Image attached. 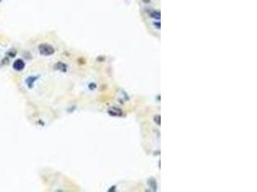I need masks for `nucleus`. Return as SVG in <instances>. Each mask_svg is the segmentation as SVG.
Segmentation results:
<instances>
[{
  "mask_svg": "<svg viewBox=\"0 0 257 192\" xmlns=\"http://www.w3.org/2000/svg\"><path fill=\"white\" fill-rule=\"evenodd\" d=\"M39 51L42 56H51L55 53V49L51 45L42 43L39 46Z\"/></svg>",
  "mask_w": 257,
  "mask_h": 192,
  "instance_id": "f257e3e1",
  "label": "nucleus"
},
{
  "mask_svg": "<svg viewBox=\"0 0 257 192\" xmlns=\"http://www.w3.org/2000/svg\"><path fill=\"white\" fill-rule=\"evenodd\" d=\"M24 67H25V62H23V60H21V59L15 60V61L14 62V64H13V69L15 71L23 70Z\"/></svg>",
  "mask_w": 257,
  "mask_h": 192,
  "instance_id": "f03ea898",
  "label": "nucleus"
},
{
  "mask_svg": "<svg viewBox=\"0 0 257 192\" xmlns=\"http://www.w3.org/2000/svg\"><path fill=\"white\" fill-rule=\"evenodd\" d=\"M37 79H38V77H36V76H29V77L25 80V83H26V85H27V87L29 88H32L33 85H34V83L36 82Z\"/></svg>",
  "mask_w": 257,
  "mask_h": 192,
  "instance_id": "7ed1b4c3",
  "label": "nucleus"
},
{
  "mask_svg": "<svg viewBox=\"0 0 257 192\" xmlns=\"http://www.w3.org/2000/svg\"><path fill=\"white\" fill-rule=\"evenodd\" d=\"M151 16L155 19H160V12H156V11L153 12L152 14H151Z\"/></svg>",
  "mask_w": 257,
  "mask_h": 192,
  "instance_id": "20e7f679",
  "label": "nucleus"
}]
</instances>
